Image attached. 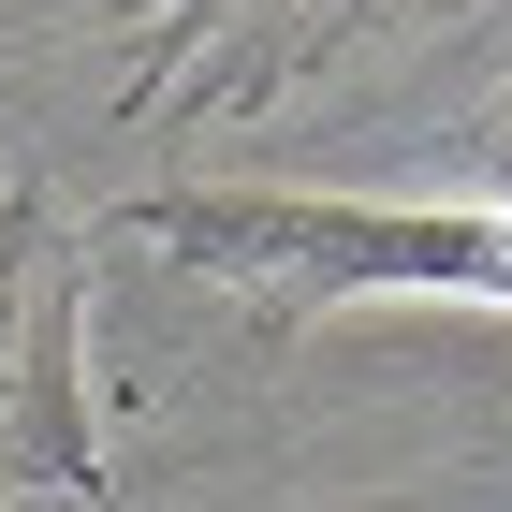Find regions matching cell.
Instances as JSON below:
<instances>
[{"instance_id":"cell-1","label":"cell","mask_w":512,"mask_h":512,"mask_svg":"<svg viewBox=\"0 0 512 512\" xmlns=\"http://www.w3.org/2000/svg\"><path fill=\"white\" fill-rule=\"evenodd\" d=\"M132 235L249 278L264 308L322 293H498L512 308V118L483 132V205H337V191H147Z\"/></svg>"},{"instance_id":"cell-2","label":"cell","mask_w":512,"mask_h":512,"mask_svg":"<svg viewBox=\"0 0 512 512\" xmlns=\"http://www.w3.org/2000/svg\"><path fill=\"white\" fill-rule=\"evenodd\" d=\"M0 483L103 498L88 439V264L30 176H0Z\"/></svg>"},{"instance_id":"cell-3","label":"cell","mask_w":512,"mask_h":512,"mask_svg":"<svg viewBox=\"0 0 512 512\" xmlns=\"http://www.w3.org/2000/svg\"><path fill=\"white\" fill-rule=\"evenodd\" d=\"M264 15H293V59H308V44H337V15H366V0H147V74H132V103H161L176 59H205V88H220L235 74V30H264Z\"/></svg>"}]
</instances>
